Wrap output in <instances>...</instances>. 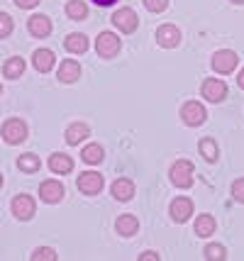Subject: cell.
I'll return each instance as SVG.
<instances>
[{"label":"cell","instance_id":"1","mask_svg":"<svg viewBox=\"0 0 244 261\" xmlns=\"http://www.w3.org/2000/svg\"><path fill=\"white\" fill-rule=\"evenodd\" d=\"M193 164L188 159H178L174 161V166L169 171V176H171V183H174L176 188H191L193 186Z\"/></svg>","mask_w":244,"mask_h":261},{"label":"cell","instance_id":"2","mask_svg":"<svg viewBox=\"0 0 244 261\" xmlns=\"http://www.w3.org/2000/svg\"><path fill=\"white\" fill-rule=\"evenodd\" d=\"M0 135H3V139L8 144H20V142L27 139V125H24V120H20V117H10V120L3 122Z\"/></svg>","mask_w":244,"mask_h":261},{"label":"cell","instance_id":"3","mask_svg":"<svg viewBox=\"0 0 244 261\" xmlns=\"http://www.w3.org/2000/svg\"><path fill=\"white\" fill-rule=\"evenodd\" d=\"M205 117H208V113H205V108L198 100H188L181 105V120H183V125L198 127L205 122Z\"/></svg>","mask_w":244,"mask_h":261},{"label":"cell","instance_id":"4","mask_svg":"<svg viewBox=\"0 0 244 261\" xmlns=\"http://www.w3.org/2000/svg\"><path fill=\"white\" fill-rule=\"evenodd\" d=\"M95 51L103 59H115L120 51V37L113 32H100L95 39Z\"/></svg>","mask_w":244,"mask_h":261},{"label":"cell","instance_id":"5","mask_svg":"<svg viewBox=\"0 0 244 261\" xmlns=\"http://www.w3.org/2000/svg\"><path fill=\"white\" fill-rule=\"evenodd\" d=\"M200 95L208 102H222L227 98V83L220 79H208L200 86Z\"/></svg>","mask_w":244,"mask_h":261},{"label":"cell","instance_id":"6","mask_svg":"<svg viewBox=\"0 0 244 261\" xmlns=\"http://www.w3.org/2000/svg\"><path fill=\"white\" fill-rule=\"evenodd\" d=\"M237 54L234 51H230V49H220V51H215L212 54V68L218 71V73H222V76H227V73H232L234 68H237Z\"/></svg>","mask_w":244,"mask_h":261},{"label":"cell","instance_id":"7","mask_svg":"<svg viewBox=\"0 0 244 261\" xmlns=\"http://www.w3.org/2000/svg\"><path fill=\"white\" fill-rule=\"evenodd\" d=\"M113 24H115L120 32L132 34L134 30H137L140 20H137V12L132 10V8H120V10L113 15Z\"/></svg>","mask_w":244,"mask_h":261},{"label":"cell","instance_id":"8","mask_svg":"<svg viewBox=\"0 0 244 261\" xmlns=\"http://www.w3.org/2000/svg\"><path fill=\"white\" fill-rule=\"evenodd\" d=\"M12 215L17 217V220H30V217H35V210H37V203L32 195H15L12 198Z\"/></svg>","mask_w":244,"mask_h":261},{"label":"cell","instance_id":"9","mask_svg":"<svg viewBox=\"0 0 244 261\" xmlns=\"http://www.w3.org/2000/svg\"><path fill=\"white\" fill-rule=\"evenodd\" d=\"M76 186L86 195H98L103 191V176L95 173V171H83L81 176H78V181H76Z\"/></svg>","mask_w":244,"mask_h":261},{"label":"cell","instance_id":"10","mask_svg":"<svg viewBox=\"0 0 244 261\" xmlns=\"http://www.w3.org/2000/svg\"><path fill=\"white\" fill-rule=\"evenodd\" d=\"M193 215V200L186 198V195H178L171 200V220L174 222H188V217Z\"/></svg>","mask_w":244,"mask_h":261},{"label":"cell","instance_id":"11","mask_svg":"<svg viewBox=\"0 0 244 261\" xmlns=\"http://www.w3.org/2000/svg\"><path fill=\"white\" fill-rule=\"evenodd\" d=\"M156 42H159V46H164V49H174V46H178V42H181V30H178L176 24H161V27L156 30Z\"/></svg>","mask_w":244,"mask_h":261},{"label":"cell","instance_id":"12","mask_svg":"<svg viewBox=\"0 0 244 261\" xmlns=\"http://www.w3.org/2000/svg\"><path fill=\"white\" fill-rule=\"evenodd\" d=\"M27 30H30V34H32V37H37V39H44V37H49V34H51L54 24H51V20H49L47 15H32V17H30V22H27Z\"/></svg>","mask_w":244,"mask_h":261},{"label":"cell","instance_id":"13","mask_svg":"<svg viewBox=\"0 0 244 261\" xmlns=\"http://www.w3.org/2000/svg\"><path fill=\"white\" fill-rule=\"evenodd\" d=\"M39 198L44 200V203H49V205H54V203H59L61 198H64V186L59 181H44L42 186H39Z\"/></svg>","mask_w":244,"mask_h":261},{"label":"cell","instance_id":"14","mask_svg":"<svg viewBox=\"0 0 244 261\" xmlns=\"http://www.w3.org/2000/svg\"><path fill=\"white\" fill-rule=\"evenodd\" d=\"M54 64H57V57H54L51 49H37L35 54H32V66L39 73H49L54 68Z\"/></svg>","mask_w":244,"mask_h":261},{"label":"cell","instance_id":"15","mask_svg":"<svg viewBox=\"0 0 244 261\" xmlns=\"http://www.w3.org/2000/svg\"><path fill=\"white\" fill-rule=\"evenodd\" d=\"M78 79H81V64L76 59H66L59 66V81L61 83H76Z\"/></svg>","mask_w":244,"mask_h":261},{"label":"cell","instance_id":"16","mask_svg":"<svg viewBox=\"0 0 244 261\" xmlns=\"http://www.w3.org/2000/svg\"><path fill=\"white\" fill-rule=\"evenodd\" d=\"M110 191H113V195H115L120 203H127V200L134 198V183L129 181V178H117Z\"/></svg>","mask_w":244,"mask_h":261},{"label":"cell","instance_id":"17","mask_svg":"<svg viewBox=\"0 0 244 261\" xmlns=\"http://www.w3.org/2000/svg\"><path fill=\"white\" fill-rule=\"evenodd\" d=\"M115 229L117 234H122V237H134L137 229H140V222H137L134 215H120L115 222Z\"/></svg>","mask_w":244,"mask_h":261},{"label":"cell","instance_id":"18","mask_svg":"<svg viewBox=\"0 0 244 261\" xmlns=\"http://www.w3.org/2000/svg\"><path fill=\"white\" fill-rule=\"evenodd\" d=\"M86 137H91V127L86 125V122H73V125H69V129H66V144H81Z\"/></svg>","mask_w":244,"mask_h":261},{"label":"cell","instance_id":"19","mask_svg":"<svg viewBox=\"0 0 244 261\" xmlns=\"http://www.w3.org/2000/svg\"><path fill=\"white\" fill-rule=\"evenodd\" d=\"M64 46L69 54H83V51H88V37L81 32H73L64 39Z\"/></svg>","mask_w":244,"mask_h":261},{"label":"cell","instance_id":"20","mask_svg":"<svg viewBox=\"0 0 244 261\" xmlns=\"http://www.w3.org/2000/svg\"><path fill=\"white\" fill-rule=\"evenodd\" d=\"M49 169L54 173H71L73 171V159L66 154H51L49 156Z\"/></svg>","mask_w":244,"mask_h":261},{"label":"cell","instance_id":"21","mask_svg":"<svg viewBox=\"0 0 244 261\" xmlns=\"http://www.w3.org/2000/svg\"><path fill=\"white\" fill-rule=\"evenodd\" d=\"M24 73V59H20V57H12V59H8L5 61V66H3V76L5 79H20Z\"/></svg>","mask_w":244,"mask_h":261},{"label":"cell","instance_id":"22","mask_svg":"<svg viewBox=\"0 0 244 261\" xmlns=\"http://www.w3.org/2000/svg\"><path fill=\"white\" fill-rule=\"evenodd\" d=\"M215 217L212 215H198V220H196V234L198 237H210V234H215Z\"/></svg>","mask_w":244,"mask_h":261},{"label":"cell","instance_id":"23","mask_svg":"<svg viewBox=\"0 0 244 261\" xmlns=\"http://www.w3.org/2000/svg\"><path fill=\"white\" fill-rule=\"evenodd\" d=\"M198 151H200V156L205 161H218V144H215V139H210V137H203L200 142H198Z\"/></svg>","mask_w":244,"mask_h":261},{"label":"cell","instance_id":"24","mask_svg":"<svg viewBox=\"0 0 244 261\" xmlns=\"http://www.w3.org/2000/svg\"><path fill=\"white\" fill-rule=\"evenodd\" d=\"M66 15H69L71 20L81 22V20H86V15H88V5L83 0H69L66 3Z\"/></svg>","mask_w":244,"mask_h":261},{"label":"cell","instance_id":"25","mask_svg":"<svg viewBox=\"0 0 244 261\" xmlns=\"http://www.w3.org/2000/svg\"><path fill=\"white\" fill-rule=\"evenodd\" d=\"M105 156V151L100 144H88V147L81 151V159L86 161V164H100Z\"/></svg>","mask_w":244,"mask_h":261},{"label":"cell","instance_id":"26","mask_svg":"<svg viewBox=\"0 0 244 261\" xmlns=\"http://www.w3.org/2000/svg\"><path fill=\"white\" fill-rule=\"evenodd\" d=\"M39 166H42V161L35 154H22L17 159V169L24 171V173H35V171H39Z\"/></svg>","mask_w":244,"mask_h":261},{"label":"cell","instance_id":"27","mask_svg":"<svg viewBox=\"0 0 244 261\" xmlns=\"http://www.w3.org/2000/svg\"><path fill=\"white\" fill-rule=\"evenodd\" d=\"M203 254H205V259L208 261H225L227 259V251H225L222 244H208Z\"/></svg>","mask_w":244,"mask_h":261},{"label":"cell","instance_id":"28","mask_svg":"<svg viewBox=\"0 0 244 261\" xmlns=\"http://www.w3.org/2000/svg\"><path fill=\"white\" fill-rule=\"evenodd\" d=\"M30 259L32 261H54L57 259V251L51 249V247H37Z\"/></svg>","mask_w":244,"mask_h":261},{"label":"cell","instance_id":"29","mask_svg":"<svg viewBox=\"0 0 244 261\" xmlns=\"http://www.w3.org/2000/svg\"><path fill=\"white\" fill-rule=\"evenodd\" d=\"M12 30H15V22H12V17L8 15V12H0V39L10 37Z\"/></svg>","mask_w":244,"mask_h":261},{"label":"cell","instance_id":"30","mask_svg":"<svg viewBox=\"0 0 244 261\" xmlns=\"http://www.w3.org/2000/svg\"><path fill=\"white\" fill-rule=\"evenodd\" d=\"M142 3L149 12H164L169 8V0H142Z\"/></svg>","mask_w":244,"mask_h":261},{"label":"cell","instance_id":"31","mask_svg":"<svg viewBox=\"0 0 244 261\" xmlns=\"http://www.w3.org/2000/svg\"><path fill=\"white\" fill-rule=\"evenodd\" d=\"M232 198L237 203H244V178H237L232 183Z\"/></svg>","mask_w":244,"mask_h":261},{"label":"cell","instance_id":"32","mask_svg":"<svg viewBox=\"0 0 244 261\" xmlns=\"http://www.w3.org/2000/svg\"><path fill=\"white\" fill-rule=\"evenodd\" d=\"M42 0H15V5L17 8H22V10H32V8H37Z\"/></svg>","mask_w":244,"mask_h":261},{"label":"cell","instance_id":"33","mask_svg":"<svg viewBox=\"0 0 244 261\" xmlns=\"http://www.w3.org/2000/svg\"><path fill=\"white\" fill-rule=\"evenodd\" d=\"M140 261H159V256H156L154 251H144V254L140 256Z\"/></svg>","mask_w":244,"mask_h":261},{"label":"cell","instance_id":"34","mask_svg":"<svg viewBox=\"0 0 244 261\" xmlns=\"http://www.w3.org/2000/svg\"><path fill=\"white\" fill-rule=\"evenodd\" d=\"M91 3H95L98 8H110V5H115L117 0H91Z\"/></svg>","mask_w":244,"mask_h":261},{"label":"cell","instance_id":"35","mask_svg":"<svg viewBox=\"0 0 244 261\" xmlns=\"http://www.w3.org/2000/svg\"><path fill=\"white\" fill-rule=\"evenodd\" d=\"M237 83H239V88H242V91H244V68H242V71H239V76H237Z\"/></svg>","mask_w":244,"mask_h":261},{"label":"cell","instance_id":"36","mask_svg":"<svg viewBox=\"0 0 244 261\" xmlns=\"http://www.w3.org/2000/svg\"><path fill=\"white\" fill-rule=\"evenodd\" d=\"M230 3H234V5H242L244 0H230Z\"/></svg>","mask_w":244,"mask_h":261},{"label":"cell","instance_id":"37","mask_svg":"<svg viewBox=\"0 0 244 261\" xmlns=\"http://www.w3.org/2000/svg\"><path fill=\"white\" fill-rule=\"evenodd\" d=\"M0 186H3V176H0Z\"/></svg>","mask_w":244,"mask_h":261},{"label":"cell","instance_id":"38","mask_svg":"<svg viewBox=\"0 0 244 261\" xmlns=\"http://www.w3.org/2000/svg\"><path fill=\"white\" fill-rule=\"evenodd\" d=\"M0 93H3V83H0Z\"/></svg>","mask_w":244,"mask_h":261}]
</instances>
